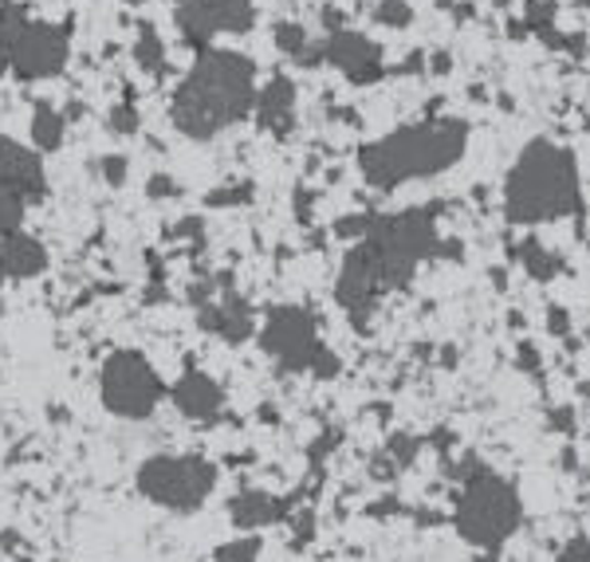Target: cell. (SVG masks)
<instances>
[{
  "label": "cell",
  "mask_w": 590,
  "mask_h": 562,
  "mask_svg": "<svg viewBox=\"0 0 590 562\" xmlns=\"http://www.w3.org/2000/svg\"><path fill=\"white\" fill-rule=\"evenodd\" d=\"M252 103V63L232 52H205L189 71V80L177 87L174 123L189 138H213L217 131L245 118Z\"/></svg>",
  "instance_id": "cell-1"
},
{
  "label": "cell",
  "mask_w": 590,
  "mask_h": 562,
  "mask_svg": "<svg viewBox=\"0 0 590 562\" xmlns=\"http://www.w3.org/2000/svg\"><path fill=\"white\" fill-rule=\"evenodd\" d=\"M504 212L511 225H539V220L579 212V169L563 146L536 138L508 174Z\"/></svg>",
  "instance_id": "cell-2"
},
{
  "label": "cell",
  "mask_w": 590,
  "mask_h": 562,
  "mask_svg": "<svg viewBox=\"0 0 590 562\" xmlns=\"http://www.w3.org/2000/svg\"><path fill=\"white\" fill-rule=\"evenodd\" d=\"M460 154H465V126L453 123V118H441V123L405 126V131L366 146L362 149V169L379 189H394L410 177H429L449 169Z\"/></svg>",
  "instance_id": "cell-3"
},
{
  "label": "cell",
  "mask_w": 590,
  "mask_h": 562,
  "mask_svg": "<svg viewBox=\"0 0 590 562\" xmlns=\"http://www.w3.org/2000/svg\"><path fill=\"white\" fill-rule=\"evenodd\" d=\"M371 248L374 268H379L382 288H402L414 280V268L425 256H437V229H433V212H394V217H374L371 232L362 237Z\"/></svg>",
  "instance_id": "cell-4"
},
{
  "label": "cell",
  "mask_w": 590,
  "mask_h": 562,
  "mask_svg": "<svg viewBox=\"0 0 590 562\" xmlns=\"http://www.w3.org/2000/svg\"><path fill=\"white\" fill-rule=\"evenodd\" d=\"M457 531L465 543H473L476 551H496L511 531L520 528L524 503L520 492L508 480L485 472L468 480L457 496Z\"/></svg>",
  "instance_id": "cell-5"
},
{
  "label": "cell",
  "mask_w": 590,
  "mask_h": 562,
  "mask_svg": "<svg viewBox=\"0 0 590 562\" xmlns=\"http://www.w3.org/2000/svg\"><path fill=\"white\" fill-rule=\"evenodd\" d=\"M103 405L123 422H146L169 394L162 374L142 358L138 351H115L103 362V378H99Z\"/></svg>",
  "instance_id": "cell-6"
},
{
  "label": "cell",
  "mask_w": 590,
  "mask_h": 562,
  "mask_svg": "<svg viewBox=\"0 0 590 562\" xmlns=\"http://www.w3.org/2000/svg\"><path fill=\"white\" fill-rule=\"evenodd\" d=\"M213 483L217 468L201 457H154L138 468V492L166 511H197Z\"/></svg>",
  "instance_id": "cell-7"
},
{
  "label": "cell",
  "mask_w": 590,
  "mask_h": 562,
  "mask_svg": "<svg viewBox=\"0 0 590 562\" xmlns=\"http://www.w3.org/2000/svg\"><path fill=\"white\" fill-rule=\"evenodd\" d=\"M260 346L280 362L283 370H311L315 354L323 351L315 334V319L303 308H280L268 315L265 331H260Z\"/></svg>",
  "instance_id": "cell-8"
},
{
  "label": "cell",
  "mask_w": 590,
  "mask_h": 562,
  "mask_svg": "<svg viewBox=\"0 0 590 562\" xmlns=\"http://www.w3.org/2000/svg\"><path fill=\"white\" fill-rule=\"evenodd\" d=\"M68 60V35L52 24H24L12 40L9 63L20 71V80H48Z\"/></svg>",
  "instance_id": "cell-9"
},
{
  "label": "cell",
  "mask_w": 590,
  "mask_h": 562,
  "mask_svg": "<svg viewBox=\"0 0 590 562\" xmlns=\"http://www.w3.org/2000/svg\"><path fill=\"white\" fill-rule=\"evenodd\" d=\"M44 189H48V177L40 154H32V149H24L12 138H0V194H12L28 205V201H40Z\"/></svg>",
  "instance_id": "cell-10"
},
{
  "label": "cell",
  "mask_w": 590,
  "mask_h": 562,
  "mask_svg": "<svg viewBox=\"0 0 590 562\" xmlns=\"http://www.w3.org/2000/svg\"><path fill=\"white\" fill-rule=\"evenodd\" d=\"M252 9L248 0H182V24L194 35L197 44H205L213 32H245Z\"/></svg>",
  "instance_id": "cell-11"
},
{
  "label": "cell",
  "mask_w": 590,
  "mask_h": 562,
  "mask_svg": "<svg viewBox=\"0 0 590 562\" xmlns=\"http://www.w3.org/2000/svg\"><path fill=\"white\" fill-rule=\"evenodd\" d=\"M323 55L335 67H343L351 75V83H371L382 75V60H379V48L359 32H335L331 35V44L323 48Z\"/></svg>",
  "instance_id": "cell-12"
},
{
  "label": "cell",
  "mask_w": 590,
  "mask_h": 562,
  "mask_svg": "<svg viewBox=\"0 0 590 562\" xmlns=\"http://www.w3.org/2000/svg\"><path fill=\"white\" fill-rule=\"evenodd\" d=\"M169 397H174L177 409H182L186 417H194V422H209V417L220 414V405H225L220 386L209 378V374H201V370H186L182 382L169 389Z\"/></svg>",
  "instance_id": "cell-13"
},
{
  "label": "cell",
  "mask_w": 590,
  "mask_h": 562,
  "mask_svg": "<svg viewBox=\"0 0 590 562\" xmlns=\"http://www.w3.org/2000/svg\"><path fill=\"white\" fill-rule=\"evenodd\" d=\"M48 268V252L40 240H32L28 232H12L0 244V275L9 280H32Z\"/></svg>",
  "instance_id": "cell-14"
},
{
  "label": "cell",
  "mask_w": 590,
  "mask_h": 562,
  "mask_svg": "<svg viewBox=\"0 0 590 562\" xmlns=\"http://www.w3.org/2000/svg\"><path fill=\"white\" fill-rule=\"evenodd\" d=\"M201 326H205V331L225 334L229 343H245L248 334H252V308H248L245 299H237V295H229L225 303H205V308H201Z\"/></svg>",
  "instance_id": "cell-15"
},
{
  "label": "cell",
  "mask_w": 590,
  "mask_h": 562,
  "mask_svg": "<svg viewBox=\"0 0 590 562\" xmlns=\"http://www.w3.org/2000/svg\"><path fill=\"white\" fill-rule=\"evenodd\" d=\"M252 106H256V115H260V123H265L268 131L288 134L291 123H296V87H291L283 75H276V80L256 95Z\"/></svg>",
  "instance_id": "cell-16"
},
{
  "label": "cell",
  "mask_w": 590,
  "mask_h": 562,
  "mask_svg": "<svg viewBox=\"0 0 590 562\" xmlns=\"http://www.w3.org/2000/svg\"><path fill=\"white\" fill-rule=\"evenodd\" d=\"M288 511V503H276V496L265 492H245L229 503V519L237 523L240 531H256V528H268L276 519Z\"/></svg>",
  "instance_id": "cell-17"
},
{
  "label": "cell",
  "mask_w": 590,
  "mask_h": 562,
  "mask_svg": "<svg viewBox=\"0 0 590 562\" xmlns=\"http://www.w3.org/2000/svg\"><path fill=\"white\" fill-rule=\"evenodd\" d=\"M63 115L55 111V106H48V103H40L35 106V115H32V138H35V146L40 149H55L63 142Z\"/></svg>",
  "instance_id": "cell-18"
},
{
  "label": "cell",
  "mask_w": 590,
  "mask_h": 562,
  "mask_svg": "<svg viewBox=\"0 0 590 562\" xmlns=\"http://www.w3.org/2000/svg\"><path fill=\"white\" fill-rule=\"evenodd\" d=\"M134 60H138L146 71H162V67H166V48H162L158 32H154L151 24H142V28H138V44H134Z\"/></svg>",
  "instance_id": "cell-19"
},
{
  "label": "cell",
  "mask_w": 590,
  "mask_h": 562,
  "mask_svg": "<svg viewBox=\"0 0 590 562\" xmlns=\"http://www.w3.org/2000/svg\"><path fill=\"white\" fill-rule=\"evenodd\" d=\"M516 256H520L524 268H528L536 280H551V275H556V268H559L556 256H547L536 240H524V244H516Z\"/></svg>",
  "instance_id": "cell-20"
},
{
  "label": "cell",
  "mask_w": 590,
  "mask_h": 562,
  "mask_svg": "<svg viewBox=\"0 0 590 562\" xmlns=\"http://www.w3.org/2000/svg\"><path fill=\"white\" fill-rule=\"evenodd\" d=\"M260 551H265L260 535H245V531H240L232 543H220L213 559H217V562H256V559H260Z\"/></svg>",
  "instance_id": "cell-21"
},
{
  "label": "cell",
  "mask_w": 590,
  "mask_h": 562,
  "mask_svg": "<svg viewBox=\"0 0 590 562\" xmlns=\"http://www.w3.org/2000/svg\"><path fill=\"white\" fill-rule=\"evenodd\" d=\"M276 48L300 55L303 48H308V32H303L300 24H276Z\"/></svg>",
  "instance_id": "cell-22"
},
{
  "label": "cell",
  "mask_w": 590,
  "mask_h": 562,
  "mask_svg": "<svg viewBox=\"0 0 590 562\" xmlns=\"http://www.w3.org/2000/svg\"><path fill=\"white\" fill-rule=\"evenodd\" d=\"M374 217H366V212H354V217L346 220H335V237H351V240H362L366 232H371Z\"/></svg>",
  "instance_id": "cell-23"
},
{
  "label": "cell",
  "mask_w": 590,
  "mask_h": 562,
  "mask_svg": "<svg viewBox=\"0 0 590 562\" xmlns=\"http://www.w3.org/2000/svg\"><path fill=\"white\" fill-rule=\"evenodd\" d=\"M417 448H422V440H417V437H394V440H390V460H394L397 468L414 465Z\"/></svg>",
  "instance_id": "cell-24"
},
{
  "label": "cell",
  "mask_w": 590,
  "mask_h": 562,
  "mask_svg": "<svg viewBox=\"0 0 590 562\" xmlns=\"http://www.w3.org/2000/svg\"><path fill=\"white\" fill-rule=\"evenodd\" d=\"M379 20L390 28H402L410 24V4H402V0H382L379 4Z\"/></svg>",
  "instance_id": "cell-25"
},
{
  "label": "cell",
  "mask_w": 590,
  "mask_h": 562,
  "mask_svg": "<svg viewBox=\"0 0 590 562\" xmlns=\"http://www.w3.org/2000/svg\"><path fill=\"white\" fill-rule=\"evenodd\" d=\"M134 126H138V115H134V106H131V103H126V106H115V111H111V131L131 134Z\"/></svg>",
  "instance_id": "cell-26"
},
{
  "label": "cell",
  "mask_w": 590,
  "mask_h": 562,
  "mask_svg": "<svg viewBox=\"0 0 590 562\" xmlns=\"http://www.w3.org/2000/svg\"><path fill=\"white\" fill-rule=\"evenodd\" d=\"M311 374H319V378H335V374H339V358L323 346V351L315 354V362H311Z\"/></svg>",
  "instance_id": "cell-27"
},
{
  "label": "cell",
  "mask_w": 590,
  "mask_h": 562,
  "mask_svg": "<svg viewBox=\"0 0 590 562\" xmlns=\"http://www.w3.org/2000/svg\"><path fill=\"white\" fill-rule=\"evenodd\" d=\"M232 201H248V185L225 189V194H209V205H232Z\"/></svg>",
  "instance_id": "cell-28"
},
{
  "label": "cell",
  "mask_w": 590,
  "mask_h": 562,
  "mask_svg": "<svg viewBox=\"0 0 590 562\" xmlns=\"http://www.w3.org/2000/svg\"><path fill=\"white\" fill-rule=\"evenodd\" d=\"M103 174H106V181H111V185H118L126 177V162L123 158H106L103 162Z\"/></svg>",
  "instance_id": "cell-29"
},
{
  "label": "cell",
  "mask_w": 590,
  "mask_h": 562,
  "mask_svg": "<svg viewBox=\"0 0 590 562\" xmlns=\"http://www.w3.org/2000/svg\"><path fill=\"white\" fill-rule=\"evenodd\" d=\"M563 562H587V539H582V535L575 539V543L563 551Z\"/></svg>",
  "instance_id": "cell-30"
},
{
  "label": "cell",
  "mask_w": 590,
  "mask_h": 562,
  "mask_svg": "<svg viewBox=\"0 0 590 562\" xmlns=\"http://www.w3.org/2000/svg\"><path fill=\"white\" fill-rule=\"evenodd\" d=\"M174 194V181H169V177H154L151 181V197H169Z\"/></svg>",
  "instance_id": "cell-31"
},
{
  "label": "cell",
  "mask_w": 590,
  "mask_h": 562,
  "mask_svg": "<svg viewBox=\"0 0 590 562\" xmlns=\"http://www.w3.org/2000/svg\"><path fill=\"white\" fill-rule=\"evenodd\" d=\"M323 24L331 28V35H335V32H343V12L327 9V12H323Z\"/></svg>",
  "instance_id": "cell-32"
},
{
  "label": "cell",
  "mask_w": 590,
  "mask_h": 562,
  "mask_svg": "<svg viewBox=\"0 0 590 562\" xmlns=\"http://www.w3.org/2000/svg\"><path fill=\"white\" fill-rule=\"evenodd\" d=\"M567 326H571V323H567V315H563V311H551V331H567Z\"/></svg>",
  "instance_id": "cell-33"
},
{
  "label": "cell",
  "mask_w": 590,
  "mask_h": 562,
  "mask_svg": "<svg viewBox=\"0 0 590 562\" xmlns=\"http://www.w3.org/2000/svg\"><path fill=\"white\" fill-rule=\"evenodd\" d=\"M433 67H437V71H449V55H433Z\"/></svg>",
  "instance_id": "cell-34"
},
{
  "label": "cell",
  "mask_w": 590,
  "mask_h": 562,
  "mask_svg": "<svg viewBox=\"0 0 590 562\" xmlns=\"http://www.w3.org/2000/svg\"><path fill=\"white\" fill-rule=\"evenodd\" d=\"M123 4H146V0H123Z\"/></svg>",
  "instance_id": "cell-35"
},
{
  "label": "cell",
  "mask_w": 590,
  "mask_h": 562,
  "mask_svg": "<svg viewBox=\"0 0 590 562\" xmlns=\"http://www.w3.org/2000/svg\"><path fill=\"white\" fill-rule=\"evenodd\" d=\"M437 4H445V9H449V4H453V0H437Z\"/></svg>",
  "instance_id": "cell-36"
},
{
  "label": "cell",
  "mask_w": 590,
  "mask_h": 562,
  "mask_svg": "<svg viewBox=\"0 0 590 562\" xmlns=\"http://www.w3.org/2000/svg\"><path fill=\"white\" fill-rule=\"evenodd\" d=\"M496 4H508V0H496Z\"/></svg>",
  "instance_id": "cell-37"
},
{
  "label": "cell",
  "mask_w": 590,
  "mask_h": 562,
  "mask_svg": "<svg viewBox=\"0 0 590 562\" xmlns=\"http://www.w3.org/2000/svg\"><path fill=\"white\" fill-rule=\"evenodd\" d=\"M0 280H4V275H0Z\"/></svg>",
  "instance_id": "cell-38"
}]
</instances>
